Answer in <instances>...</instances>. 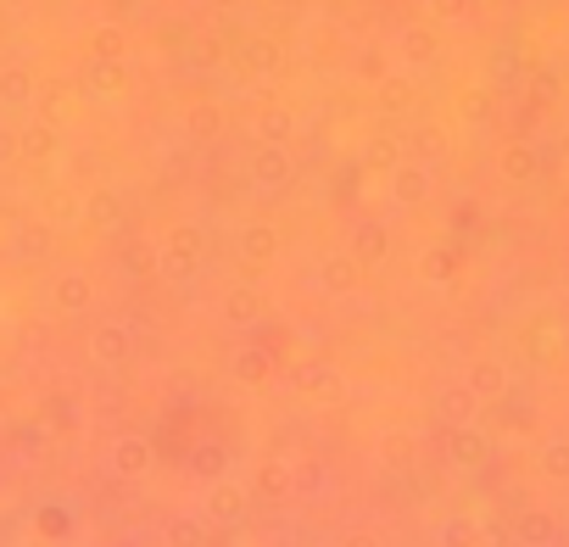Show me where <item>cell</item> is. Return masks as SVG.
I'll list each match as a JSON object with an SVG mask.
<instances>
[{
    "instance_id": "6da1fadb",
    "label": "cell",
    "mask_w": 569,
    "mask_h": 547,
    "mask_svg": "<svg viewBox=\"0 0 569 547\" xmlns=\"http://www.w3.org/2000/svg\"><path fill=\"white\" fill-rule=\"evenodd\" d=\"M7 151H12V140H7V135H0V162H7Z\"/></svg>"
}]
</instances>
